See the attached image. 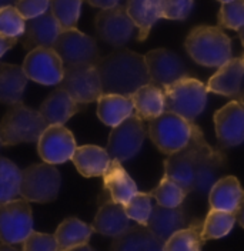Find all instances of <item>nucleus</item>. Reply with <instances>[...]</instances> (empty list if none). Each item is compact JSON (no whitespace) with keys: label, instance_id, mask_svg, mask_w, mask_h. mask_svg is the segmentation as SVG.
<instances>
[{"label":"nucleus","instance_id":"obj_37","mask_svg":"<svg viewBox=\"0 0 244 251\" xmlns=\"http://www.w3.org/2000/svg\"><path fill=\"white\" fill-rule=\"evenodd\" d=\"M26 29V19L20 15L15 6H4L0 9V34L20 37Z\"/></svg>","mask_w":244,"mask_h":251},{"label":"nucleus","instance_id":"obj_40","mask_svg":"<svg viewBox=\"0 0 244 251\" xmlns=\"http://www.w3.org/2000/svg\"><path fill=\"white\" fill-rule=\"evenodd\" d=\"M22 250L25 251H56L59 250V244L56 237L45 233L31 231L22 243Z\"/></svg>","mask_w":244,"mask_h":251},{"label":"nucleus","instance_id":"obj_1","mask_svg":"<svg viewBox=\"0 0 244 251\" xmlns=\"http://www.w3.org/2000/svg\"><path fill=\"white\" fill-rule=\"evenodd\" d=\"M226 167V153L212 147L198 126L191 141L164 160V174L177 181L187 194H207Z\"/></svg>","mask_w":244,"mask_h":251},{"label":"nucleus","instance_id":"obj_46","mask_svg":"<svg viewBox=\"0 0 244 251\" xmlns=\"http://www.w3.org/2000/svg\"><path fill=\"white\" fill-rule=\"evenodd\" d=\"M16 0H0V9L4 6H15Z\"/></svg>","mask_w":244,"mask_h":251},{"label":"nucleus","instance_id":"obj_33","mask_svg":"<svg viewBox=\"0 0 244 251\" xmlns=\"http://www.w3.org/2000/svg\"><path fill=\"white\" fill-rule=\"evenodd\" d=\"M22 170L6 157H0V203L10 201L20 194Z\"/></svg>","mask_w":244,"mask_h":251},{"label":"nucleus","instance_id":"obj_13","mask_svg":"<svg viewBox=\"0 0 244 251\" xmlns=\"http://www.w3.org/2000/svg\"><path fill=\"white\" fill-rule=\"evenodd\" d=\"M23 69L29 80L45 86H56L63 78L64 63L54 47H36L29 50Z\"/></svg>","mask_w":244,"mask_h":251},{"label":"nucleus","instance_id":"obj_45","mask_svg":"<svg viewBox=\"0 0 244 251\" xmlns=\"http://www.w3.org/2000/svg\"><path fill=\"white\" fill-rule=\"evenodd\" d=\"M16 251L15 244H9V243H3L1 241V244H0V251Z\"/></svg>","mask_w":244,"mask_h":251},{"label":"nucleus","instance_id":"obj_20","mask_svg":"<svg viewBox=\"0 0 244 251\" xmlns=\"http://www.w3.org/2000/svg\"><path fill=\"white\" fill-rule=\"evenodd\" d=\"M187 224L189 220L182 204L177 207H166L157 203L153 205L150 217L147 220L146 226L160 240L166 243L176 231L187 227Z\"/></svg>","mask_w":244,"mask_h":251},{"label":"nucleus","instance_id":"obj_44","mask_svg":"<svg viewBox=\"0 0 244 251\" xmlns=\"http://www.w3.org/2000/svg\"><path fill=\"white\" fill-rule=\"evenodd\" d=\"M234 216H236V220L239 221V224L244 228V197L243 200H242V203L239 204L237 210L234 211Z\"/></svg>","mask_w":244,"mask_h":251},{"label":"nucleus","instance_id":"obj_23","mask_svg":"<svg viewBox=\"0 0 244 251\" xmlns=\"http://www.w3.org/2000/svg\"><path fill=\"white\" fill-rule=\"evenodd\" d=\"M163 247L164 241L144 224L130 226L111 243V250L114 251H160Z\"/></svg>","mask_w":244,"mask_h":251},{"label":"nucleus","instance_id":"obj_36","mask_svg":"<svg viewBox=\"0 0 244 251\" xmlns=\"http://www.w3.org/2000/svg\"><path fill=\"white\" fill-rule=\"evenodd\" d=\"M217 22L220 27L237 30L244 25V0H230L221 3Z\"/></svg>","mask_w":244,"mask_h":251},{"label":"nucleus","instance_id":"obj_19","mask_svg":"<svg viewBox=\"0 0 244 251\" xmlns=\"http://www.w3.org/2000/svg\"><path fill=\"white\" fill-rule=\"evenodd\" d=\"M103 177V194L108 196V200L126 204L136 193L137 186L130 174L124 170L122 161L111 158Z\"/></svg>","mask_w":244,"mask_h":251},{"label":"nucleus","instance_id":"obj_27","mask_svg":"<svg viewBox=\"0 0 244 251\" xmlns=\"http://www.w3.org/2000/svg\"><path fill=\"white\" fill-rule=\"evenodd\" d=\"M126 10L138 29V42L147 39L152 27L162 19V0H127Z\"/></svg>","mask_w":244,"mask_h":251},{"label":"nucleus","instance_id":"obj_7","mask_svg":"<svg viewBox=\"0 0 244 251\" xmlns=\"http://www.w3.org/2000/svg\"><path fill=\"white\" fill-rule=\"evenodd\" d=\"M61 186L60 172L50 163L29 166L22 172L20 196L29 203H52Z\"/></svg>","mask_w":244,"mask_h":251},{"label":"nucleus","instance_id":"obj_2","mask_svg":"<svg viewBox=\"0 0 244 251\" xmlns=\"http://www.w3.org/2000/svg\"><path fill=\"white\" fill-rule=\"evenodd\" d=\"M103 93L123 94L130 97L137 89L150 83L144 56L127 49L108 53L96 64Z\"/></svg>","mask_w":244,"mask_h":251},{"label":"nucleus","instance_id":"obj_51","mask_svg":"<svg viewBox=\"0 0 244 251\" xmlns=\"http://www.w3.org/2000/svg\"><path fill=\"white\" fill-rule=\"evenodd\" d=\"M243 64H244V56H243Z\"/></svg>","mask_w":244,"mask_h":251},{"label":"nucleus","instance_id":"obj_5","mask_svg":"<svg viewBox=\"0 0 244 251\" xmlns=\"http://www.w3.org/2000/svg\"><path fill=\"white\" fill-rule=\"evenodd\" d=\"M197 126L182 116L164 110L149 120V136L163 154H173L184 149L194 136Z\"/></svg>","mask_w":244,"mask_h":251},{"label":"nucleus","instance_id":"obj_49","mask_svg":"<svg viewBox=\"0 0 244 251\" xmlns=\"http://www.w3.org/2000/svg\"><path fill=\"white\" fill-rule=\"evenodd\" d=\"M220 3H226V1H230V0H218Z\"/></svg>","mask_w":244,"mask_h":251},{"label":"nucleus","instance_id":"obj_8","mask_svg":"<svg viewBox=\"0 0 244 251\" xmlns=\"http://www.w3.org/2000/svg\"><path fill=\"white\" fill-rule=\"evenodd\" d=\"M59 86L83 106L97 101L103 94V86L96 64L64 66V73Z\"/></svg>","mask_w":244,"mask_h":251},{"label":"nucleus","instance_id":"obj_9","mask_svg":"<svg viewBox=\"0 0 244 251\" xmlns=\"http://www.w3.org/2000/svg\"><path fill=\"white\" fill-rule=\"evenodd\" d=\"M147 134L144 120L136 113L114 126L107 141V153L111 158L119 161H127L137 154Z\"/></svg>","mask_w":244,"mask_h":251},{"label":"nucleus","instance_id":"obj_32","mask_svg":"<svg viewBox=\"0 0 244 251\" xmlns=\"http://www.w3.org/2000/svg\"><path fill=\"white\" fill-rule=\"evenodd\" d=\"M234 213L212 208L203 221V237L204 240H217L227 235L236 224Z\"/></svg>","mask_w":244,"mask_h":251},{"label":"nucleus","instance_id":"obj_15","mask_svg":"<svg viewBox=\"0 0 244 251\" xmlns=\"http://www.w3.org/2000/svg\"><path fill=\"white\" fill-rule=\"evenodd\" d=\"M214 128L218 146L233 149L244 141V106L231 100L214 113Z\"/></svg>","mask_w":244,"mask_h":251},{"label":"nucleus","instance_id":"obj_14","mask_svg":"<svg viewBox=\"0 0 244 251\" xmlns=\"http://www.w3.org/2000/svg\"><path fill=\"white\" fill-rule=\"evenodd\" d=\"M76 147L73 133L63 125H49L37 141L39 156L54 166L72 160Z\"/></svg>","mask_w":244,"mask_h":251},{"label":"nucleus","instance_id":"obj_10","mask_svg":"<svg viewBox=\"0 0 244 251\" xmlns=\"http://www.w3.org/2000/svg\"><path fill=\"white\" fill-rule=\"evenodd\" d=\"M33 231V213L27 200L13 199L0 203V241L22 244Z\"/></svg>","mask_w":244,"mask_h":251},{"label":"nucleus","instance_id":"obj_4","mask_svg":"<svg viewBox=\"0 0 244 251\" xmlns=\"http://www.w3.org/2000/svg\"><path fill=\"white\" fill-rule=\"evenodd\" d=\"M47 126L40 111L30 109L20 101L10 106L3 116L0 122V141L3 147L20 143H37Z\"/></svg>","mask_w":244,"mask_h":251},{"label":"nucleus","instance_id":"obj_47","mask_svg":"<svg viewBox=\"0 0 244 251\" xmlns=\"http://www.w3.org/2000/svg\"><path fill=\"white\" fill-rule=\"evenodd\" d=\"M237 33H239V37H240V40H242V43H243V47H244V25L242 27H239L237 29Z\"/></svg>","mask_w":244,"mask_h":251},{"label":"nucleus","instance_id":"obj_17","mask_svg":"<svg viewBox=\"0 0 244 251\" xmlns=\"http://www.w3.org/2000/svg\"><path fill=\"white\" fill-rule=\"evenodd\" d=\"M61 30L63 29L57 19L50 10H47L43 15L26 22L22 45L26 50H33L36 47H53Z\"/></svg>","mask_w":244,"mask_h":251},{"label":"nucleus","instance_id":"obj_22","mask_svg":"<svg viewBox=\"0 0 244 251\" xmlns=\"http://www.w3.org/2000/svg\"><path fill=\"white\" fill-rule=\"evenodd\" d=\"M92 226L96 233L114 238L130 227V217L124 210V204L106 200L99 207Z\"/></svg>","mask_w":244,"mask_h":251},{"label":"nucleus","instance_id":"obj_31","mask_svg":"<svg viewBox=\"0 0 244 251\" xmlns=\"http://www.w3.org/2000/svg\"><path fill=\"white\" fill-rule=\"evenodd\" d=\"M203 221L194 220L187 227L176 231L164 243V251H198L204 246Z\"/></svg>","mask_w":244,"mask_h":251},{"label":"nucleus","instance_id":"obj_3","mask_svg":"<svg viewBox=\"0 0 244 251\" xmlns=\"http://www.w3.org/2000/svg\"><path fill=\"white\" fill-rule=\"evenodd\" d=\"M186 51L204 67H220L231 59V40L216 26H197L187 34Z\"/></svg>","mask_w":244,"mask_h":251},{"label":"nucleus","instance_id":"obj_24","mask_svg":"<svg viewBox=\"0 0 244 251\" xmlns=\"http://www.w3.org/2000/svg\"><path fill=\"white\" fill-rule=\"evenodd\" d=\"M27 80L23 66L0 63V103L6 106L20 103Z\"/></svg>","mask_w":244,"mask_h":251},{"label":"nucleus","instance_id":"obj_6","mask_svg":"<svg viewBox=\"0 0 244 251\" xmlns=\"http://www.w3.org/2000/svg\"><path fill=\"white\" fill-rule=\"evenodd\" d=\"M162 89L166 99V110L190 122H194L206 109L209 90L198 78L187 76Z\"/></svg>","mask_w":244,"mask_h":251},{"label":"nucleus","instance_id":"obj_39","mask_svg":"<svg viewBox=\"0 0 244 251\" xmlns=\"http://www.w3.org/2000/svg\"><path fill=\"white\" fill-rule=\"evenodd\" d=\"M194 7V0H162V19L184 20Z\"/></svg>","mask_w":244,"mask_h":251},{"label":"nucleus","instance_id":"obj_34","mask_svg":"<svg viewBox=\"0 0 244 251\" xmlns=\"http://www.w3.org/2000/svg\"><path fill=\"white\" fill-rule=\"evenodd\" d=\"M150 196L156 199V201L166 207H177L183 204L184 199L187 196V191L184 190L177 181H174L171 177L164 174L160 184L150 191Z\"/></svg>","mask_w":244,"mask_h":251},{"label":"nucleus","instance_id":"obj_21","mask_svg":"<svg viewBox=\"0 0 244 251\" xmlns=\"http://www.w3.org/2000/svg\"><path fill=\"white\" fill-rule=\"evenodd\" d=\"M81 106L83 104L77 103L63 87L57 86L45 99L39 111L45 117L47 125H66L81 110Z\"/></svg>","mask_w":244,"mask_h":251},{"label":"nucleus","instance_id":"obj_29","mask_svg":"<svg viewBox=\"0 0 244 251\" xmlns=\"http://www.w3.org/2000/svg\"><path fill=\"white\" fill-rule=\"evenodd\" d=\"M135 113L143 120H152L162 114L166 110V99L164 92L160 86L153 83L144 84L130 96Z\"/></svg>","mask_w":244,"mask_h":251},{"label":"nucleus","instance_id":"obj_35","mask_svg":"<svg viewBox=\"0 0 244 251\" xmlns=\"http://www.w3.org/2000/svg\"><path fill=\"white\" fill-rule=\"evenodd\" d=\"M83 0H50V12L57 19L63 30L75 29L80 17Z\"/></svg>","mask_w":244,"mask_h":251},{"label":"nucleus","instance_id":"obj_12","mask_svg":"<svg viewBox=\"0 0 244 251\" xmlns=\"http://www.w3.org/2000/svg\"><path fill=\"white\" fill-rule=\"evenodd\" d=\"M53 47L59 53L64 66L97 64L102 57L94 37L77 30L76 27L61 30Z\"/></svg>","mask_w":244,"mask_h":251},{"label":"nucleus","instance_id":"obj_43","mask_svg":"<svg viewBox=\"0 0 244 251\" xmlns=\"http://www.w3.org/2000/svg\"><path fill=\"white\" fill-rule=\"evenodd\" d=\"M84 1H87L90 6L97 7V9H108V7L117 6L120 0H84Z\"/></svg>","mask_w":244,"mask_h":251},{"label":"nucleus","instance_id":"obj_16","mask_svg":"<svg viewBox=\"0 0 244 251\" xmlns=\"http://www.w3.org/2000/svg\"><path fill=\"white\" fill-rule=\"evenodd\" d=\"M150 83L164 87L170 83L187 77L189 70L179 54L168 49H156L144 56Z\"/></svg>","mask_w":244,"mask_h":251},{"label":"nucleus","instance_id":"obj_41","mask_svg":"<svg viewBox=\"0 0 244 251\" xmlns=\"http://www.w3.org/2000/svg\"><path fill=\"white\" fill-rule=\"evenodd\" d=\"M15 7L26 20L43 15L50 9V0H16Z\"/></svg>","mask_w":244,"mask_h":251},{"label":"nucleus","instance_id":"obj_18","mask_svg":"<svg viewBox=\"0 0 244 251\" xmlns=\"http://www.w3.org/2000/svg\"><path fill=\"white\" fill-rule=\"evenodd\" d=\"M243 78V57H231L224 64H221L218 70L209 78L206 87L212 93L237 99V96L242 92Z\"/></svg>","mask_w":244,"mask_h":251},{"label":"nucleus","instance_id":"obj_26","mask_svg":"<svg viewBox=\"0 0 244 251\" xmlns=\"http://www.w3.org/2000/svg\"><path fill=\"white\" fill-rule=\"evenodd\" d=\"M72 161L76 166L77 172L84 177H100L108 167L111 157L106 149L99 146H80L76 147Z\"/></svg>","mask_w":244,"mask_h":251},{"label":"nucleus","instance_id":"obj_28","mask_svg":"<svg viewBox=\"0 0 244 251\" xmlns=\"http://www.w3.org/2000/svg\"><path fill=\"white\" fill-rule=\"evenodd\" d=\"M135 113L130 97L116 93H103L97 100V117L102 123L114 127Z\"/></svg>","mask_w":244,"mask_h":251},{"label":"nucleus","instance_id":"obj_25","mask_svg":"<svg viewBox=\"0 0 244 251\" xmlns=\"http://www.w3.org/2000/svg\"><path fill=\"white\" fill-rule=\"evenodd\" d=\"M244 197V190L240 181L234 176H226L218 178L209 191V204L210 208L223 210L234 213L242 203Z\"/></svg>","mask_w":244,"mask_h":251},{"label":"nucleus","instance_id":"obj_30","mask_svg":"<svg viewBox=\"0 0 244 251\" xmlns=\"http://www.w3.org/2000/svg\"><path fill=\"white\" fill-rule=\"evenodd\" d=\"M93 233V226H89L76 217H69L63 220L56 228L54 237L59 244V250H76L79 246L89 243Z\"/></svg>","mask_w":244,"mask_h":251},{"label":"nucleus","instance_id":"obj_11","mask_svg":"<svg viewBox=\"0 0 244 251\" xmlns=\"http://www.w3.org/2000/svg\"><path fill=\"white\" fill-rule=\"evenodd\" d=\"M94 29L102 42L113 47L126 46L136 29L133 19L126 10V6H114L102 9L94 19Z\"/></svg>","mask_w":244,"mask_h":251},{"label":"nucleus","instance_id":"obj_48","mask_svg":"<svg viewBox=\"0 0 244 251\" xmlns=\"http://www.w3.org/2000/svg\"><path fill=\"white\" fill-rule=\"evenodd\" d=\"M237 100L244 106V92H240V94L237 96Z\"/></svg>","mask_w":244,"mask_h":251},{"label":"nucleus","instance_id":"obj_42","mask_svg":"<svg viewBox=\"0 0 244 251\" xmlns=\"http://www.w3.org/2000/svg\"><path fill=\"white\" fill-rule=\"evenodd\" d=\"M17 43V37H10V36H4L0 34V59L10 50L13 49Z\"/></svg>","mask_w":244,"mask_h":251},{"label":"nucleus","instance_id":"obj_50","mask_svg":"<svg viewBox=\"0 0 244 251\" xmlns=\"http://www.w3.org/2000/svg\"><path fill=\"white\" fill-rule=\"evenodd\" d=\"M1 147H3V144H1V141H0V150H1Z\"/></svg>","mask_w":244,"mask_h":251},{"label":"nucleus","instance_id":"obj_38","mask_svg":"<svg viewBox=\"0 0 244 251\" xmlns=\"http://www.w3.org/2000/svg\"><path fill=\"white\" fill-rule=\"evenodd\" d=\"M153 204L150 193H140L137 191L127 203L124 204V210L130 220H135L138 224H147L150 217Z\"/></svg>","mask_w":244,"mask_h":251}]
</instances>
